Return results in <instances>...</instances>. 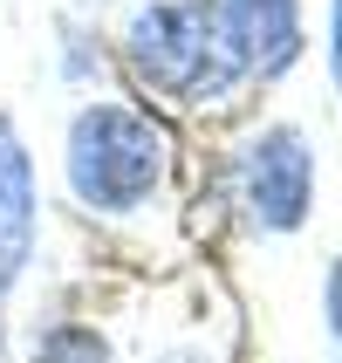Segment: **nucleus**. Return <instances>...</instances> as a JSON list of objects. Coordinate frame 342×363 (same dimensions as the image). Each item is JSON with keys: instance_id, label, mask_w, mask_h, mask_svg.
<instances>
[{"instance_id": "f257e3e1", "label": "nucleus", "mask_w": 342, "mask_h": 363, "mask_svg": "<svg viewBox=\"0 0 342 363\" xmlns=\"http://www.w3.org/2000/svg\"><path fill=\"white\" fill-rule=\"evenodd\" d=\"M164 172H171V138L130 103H82L62 138V179L89 213H137L158 199Z\"/></svg>"}, {"instance_id": "f03ea898", "label": "nucleus", "mask_w": 342, "mask_h": 363, "mask_svg": "<svg viewBox=\"0 0 342 363\" xmlns=\"http://www.w3.org/2000/svg\"><path fill=\"white\" fill-rule=\"evenodd\" d=\"M123 62L171 103H220L246 76L220 0H151L123 28Z\"/></svg>"}, {"instance_id": "7ed1b4c3", "label": "nucleus", "mask_w": 342, "mask_h": 363, "mask_svg": "<svg viewBox=\"0 0 342 363\" xmlns=\"http://www.w3.org/2000/svg\"><path fill=\"white\" fill-rule=\"evenodd\" d=\"M240 185H246V213L267 233H295L308 220L315 199V151L295 123H267L240 158Z\"/></svg>"}, {"instance_id": "20e7f679", "label": "nucleus", "mask_w": 342, "mask_h": 363, "mask_svg": "<svg viewBox=\"0 0 342 363\" xmlns=\"http://www.w3.org/2000/svg\"><path fill=\"white\" fill-rule=\"evenodd\" d=\"M35 233H41L35 164H28V151H21L14 123L0 117V295L28 274V261H35Z\"/></svg>"}, {"instance_id": "39448f33", "label": "nucleus", "mask_w": 342, "mask_h": 363, "mask_svg": "<svg viewBox=\"0 0 342 363\" xmlns=\"http://www.w3.org/2000/svg\"><path fill=\"white\" fill-rule=\"evenodd\" d=\"M246 76H287L302 62V0H220Z\"/></svg>"}, {"instance_id": "423d86ee", "label": "nucleus", "mask_w": 342, "mask_h": 363, "mask_svg": "<svg viewBox=\"0 0 342 363\" xmlns=\"http://www.w3.org/2000/svg\"><path fill=\"white\" fill-rule=\"evenodd\" d=\"M28 363H117V357H110V343L89 323H48L35 336V357Z\"/></svg>"}, {"instance_id": "0eeeda50", "label": "nucleus", "mask_w": 342, "mask_h": 363, "mask_svg": "<svg viewBox=\"0 0 342 363\" xmlns=\"http://www.w3.org/2000/svg\"><path fill=\"white\" fill-rule=\"evenodd\" d=\"M322 308H329V329L342 336V261L329 267V288H322Z\"/></svg>"}]
</instances>
